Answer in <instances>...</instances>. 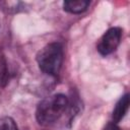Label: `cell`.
Returning <instances> with one entry per match:
<instances>
[{
	"label": "cell",
	"instance_id": "1",
	"mask_svg": "<svg viewBox=\"0 0 130 130\" xmlns=\"http://www.w3.org/2000/svg\"><path fill=\"white\" fill-rule=\"evenodd\" d=\"M68 99L62 93L46 98L37 107L36 118L40 125H51L55 123L66 111Z\"/></svg>",
	"mask_w": 130,
	"mask_h": 130
},
{
	"label": "cell",
	"instance_id": "2",
	"mask_svg": "<svg viewBox=\"0 0 130 130\" xmlns=\"http://www.w3.org/2000/svg\"><path fill=\"white\" fill-rule=\"evenodd\" d=\"M40 69L49 75H57L63 62V47L58 42L45 46L37 55Z\"/></svg>",
	"mask_w": 130,
	"mask_h": 130
},
{
	"label": "cell",
	"instance_id": "3",
	"mask_svg": "<svg viewBox=\"0 0 130 130\" xmlns=\"http://www.w3.org/2000/svg\"><path fill=\"white\" fill-rule=\"evenodd\" d=\"M121 37L122 29L120 27H112L108 29L100 40V43L98 44V51L100 52V54L106 56L113 53L118 48L121 41Z\"/></svg>",
	"mask_w": 130,
	"mask_h": 130
},
{
	"label": "cell",
	"instance_id": "4",
	"mask_svg": "<svg viewBox=\"0 0 130 130\" xmlns=\"http://www.w3.org/2000/svg\"><path fill=\"white\" fill-rule=\"evenodd\" d=\"M128 108H129V94L126 93L118 101V103L116 104V106L113 110L112 117H113L114 123H118L119 121H121L124 118L125 114L128 111Z\"/></svg>",
	"mask_w": 130,
	"mask_h": 130
},
{
	"label": "cell",
	"instance_id": "5",
	"mask_svg": "<svg viewBox=\"0 0 130 130\" xmlns=\"http://www.w3.org/2000/svg\"><path fill=\"white\" fill-rule=\"evenodd\" d=\"M90 4L86 0H74V1H65L63 3V9L72 14H79L85 11Z\"/></svg>",
	"mask_w": 130,
	"mask_h": 130
},
{
	"label": "cell",
	"instance_id": "6",
	"mask_svg": "<svg viewBox=\"0 0 130 130\" xmlns=\"http://www.w3.org/2000/svg\"><path fill=\"white\" fill-rule=\"evenodd\" d=\"M0 130H18V127L12 118L0 117Z\"/></svg>",
	"mask_w": 130,
	"mask_h": 130
},
{
	"label": "cell",
	"instance_id": "7",
	"mask_svg": "<svg viewBox=\"0 0 130 130\" xmlns=\"http://www.w3.org/2000/svg\"><path fill=\"white\" fill-rule=\"evenodd\" d=\"M103 130H121V129L117 126L116 123L112 122V123H108V124L105 126V128H104Z\"/></svg>",
	"mask_w": 130,
	"mask_h": 130
}]
</instances>
